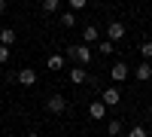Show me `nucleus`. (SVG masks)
<instances>
[{"mask_svg":"<svg viewBox=\"0 0 152 137\" xmlns=\"http://www.w3.org/2000/svg\"><path fill=\"white\" fill-rule=\"evenodd\" d=\"M125 34H128V31H125L122 21H110V24H107V40H110L113 46H116L119 40H125Z\"/></svg>","mask_w":152,"mask_h":137,"instance_id":"4","label":"nucleus"},{"mask_svg":"<svg viewBox=\"0 0 152 137\" xmlns=\"http://www.w3.org/2000/svg\"><path fill=\"white\" fill-rule=\"evenodd\" d=\"M67 107H70V101H67L64 95H52V97L46 101V110H49L52 116H61V113H67Z\"/></svg>","mask_w":152,"mask_h":137,"instance_id":"2","label":"nucleus"},{"mask_svg":"<svg viewBox=\"0 0 152 137\" xmlns=\"http://www.w3.org/2000/svg\"><path fill=\"white\" fill-rule=\"evenodd\" d=\"M88 116H91V119H104L107 116V107L100 101H91V104H88Z\"/></svg>","mask_w":152,"mask_h":137,"instance_id":"10","label":"nucleus"},{"mask_svg":"<svg viewBox=\"0 0 152 137\" xmlns=\"http://www.w3.org/2000/svg\"><path fill=\"white\" fill-rule=\"evenodd\" d=\"M58 24H64V28H73V24H76V15H73V12H61Z\"/></svg>","mask_w":152,"mask_h":137,"instance_id":"15","label":"nucleus"},{"mask_svg":"<svg viewBox=\"0 0 152 137\" xmlns=\"http://www.w3.org/2000/svg\"><path fill=\"white\" fill-rule=\"evenodd\" d=\"M140 55H143V58H152V40L140 43Z\"/></svg>","mask_w":152,"mask_h":137,"instance_id":"18","label":"nucleus"},{"mask_svg":"<svg viewBox=\"0 0 152 137\" xmlns=\"http://www.w3.org/2000/svg\"><path fill=\"white\" fill-rule=\"evenodd\" d=\"M107 134H110V137H119V134H122V122H119V119L107 122Z\"/></svg>","mask_w":152,"mask_h":137,"instance_id":"13","label":"nucleus"},{"mask_svg":"<svg viewBox=\"0 0 152 137\" xmlns=\"http://www.w3.org/2000/svg\"><path fill=\"white\" fill-rule=\"evenodd\" d=\"M15 79H18V85H28V89H31V85L37 82V70H31V67H21V70L15 73Z\"/></svg>","mask_w":152,"mask_h":137,"instance_id":"6","label":"nucleus"},{"mask_svg":"<svg viewBox=\"0 0 152 137\" xmlns=\"http://www.w3.org/2000/svg\"><path fill=\"white\" fill-rule=\"evenodd\" d=\"M97 52H100V55H113V52H116V46H113L110 40H100V43H97Z\"/></svg>","mask_w":152,"mask_h":137,"instance_id":"14","label":"nucleus"},{"mask_svg":"<svg viewBox=\"0 0 152 137\" xmlns=\"http://www.w3.org/2000/svg\"><path fill=\"white\" fill-rule=\"evenodd\" d=\"M12 43H15V31H12V28H3V31H0V46H12Z\"/></svg>","mask_w":152,"mask_h":137,"instance_id":"11","label":"nucleus"},{"mask_svg":"<svg viewBox=\"0 0 152 137\" xmlns=\"http://www.w3.org/2000/svg\"><path fill=\"white\" fill-rule=\"evenodd\" d=\"M28 137H40V134H37V131H28Z\"/></svg>","mask_w":152,"mask_h":137,"instance_id":"22","label":"nucleus"},{"mask_svg":"<svg viewBox=\"0 0 152 137\" xmlns=\"http://www.w3.org/2000/svg\"><path fill=\"white\" fill-rule=\"evenodd\" d=\"M67 76H70V82H76V85L88 82V73H85V67H70V70H67Z\"/></svg>","mask_w":152,"mask_h":137,"instance_id":"8","label":"nucleus"},{"mask_svg":"<svg viewBox=\"0 0 152 137\" xmlns=\"http://www.w3.org/2000/svg\"><path fill=\"white\" fill-rule=\"evenodd\" d=\"M134 76L140 79V82H149V79H152V64H149V61H140L137 70H134Z\"/></svg>","mask_w":152,"mask_h":137,"instance_id":"7","label":"nucleus"},{"mask_svg":"<svg viewBox=\"0 0 152 137\" xmlns=\"http://www.w3.org/2000/svg\"><path fill=\"white\" fill-rule=\"evenodd\" d=\"M82 40H85L88 46H91V43H97V40H100V31L94 28V24H85V31H82Z\"/></svg>","mask_w":152,"mask_h":137,"instance_id":"9","label":"nucleus"},{"mask_svg":"<svg viewBox=\"0 0 152 137\" xmlns=\"http://www.w3.org/2000/svg\"><path fill=\"white\" fill-rule=\"evenodd\" d=\"M46 67H49V70H64V58H61V55H49Z\"/></svg>","mask_w":152,"mask_h":137,"instance_id":"12","label":"nucleus"},{"mask_svg":"<svg viewBox=\"0 0 152 137\" xmlns=\"http://www.w3.org/2000/svg\"><path fill=\"white\" fill-rule=\"evenodd\" d=\"M67 58H76V61H79V67H85V64H91V49L82 46V43L67 46Z\"/></svg>","mask_w":152,"mask_h":137,"instance_id":"1","label":"nucleus"},{"mask_svg":"<svg viewBox=\"0 0 152 137\" xmlns=\"http://www.w3.org/2000/svg\"><path fill=\"white\" fill-rule=\"evenodd\" d=\"M58 9H61L58 0H43V12H58Z\"/></svg>","mask_w":152,"mask_h":137,"instance_id":"16","label":"nucleus"},{"mask_svg":"<svg viewBox=\"0 0 152 137\" xmlns=\"http://www.w3.org/2000/svg\"><path fill=\"white\" fill-rule=\"evenodd\" d=\"M128 137H149V131H146L143 125H134V128L128 131Z\"/></svg>","mask_w":152,"mask_h":137,"instance_id":"17","label":"nucleus"},{"mask_svg":"<svg viewBox=\"0 0 152 137\" xmlns=\"http://www.w3.org/2000/svg\"><path fill=\"white\" fill-rule=\"evenodd\" d=\"M6 61H9V49L0 46V64H6Z\"/></svg>","mask_w":152,"mask_h":137,"instance_id":"20","label":"nucleus"},{"mask_svg":"<svg viewBox=\"0 0 152 137\" xmlns=\"http://www.w3.org/2000/svg\"><path fill=\"white\" fill-rule=\"evenodd\" d=\"M70 9H73V12H79V9H85V0H70Z\"/></svg>","mask_w":152,"mask_h":137,"instance_id":"19","label":"nucleus"},{"mask_svg":"<svg viewBox=\"0 0 152 137\" xmlns=\"http://www.w3.org/2000/svg\"><path fill=\"white\" fill-rule=\"evenodd\" d=\"M3 12H6V0H0V15H3Z\"/></svg>","mask_w":152,"mask_h":137,"instance_id":"21","label":"nucleus"},{"mask_svg":"<svg viewBox=\"0 0 152 137\" xmlns=\"http://www.w3.org/2000/svg\"><path fill=\"white\" fill-rule=\"evenodd\" d=\"M110 76H113V82H125V79H128L131 76V70H128V64H125V61H116V64H113L110 67Z\"/></svg>","mask_w":152,"mask_h":137,"instance_id":"5","label":"nucleus"},{"mask_svg":"<svg viewBox=\"0 0 152 137\" xmlns=\"http://www.w3.org/2000/svg\"><path fill=\"white\" fill-rule=\"evenodd\" d=\"M119 101H122L119 85H113V89H100V104H104V107H119Z\"/></svg>","mask_w":152,"mask_h":137,"instance_id":"3","label":"nucleus"}]
</instances>
